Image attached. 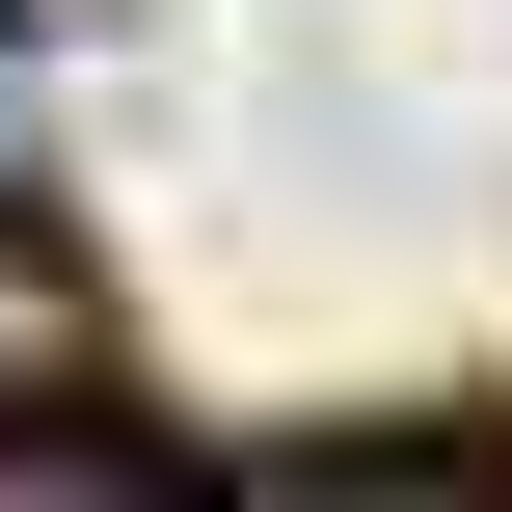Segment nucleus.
<instances>
[{"mask_svg": "<svg viewBox=\"0 0 512 512\" xmlns=\"http://www.w3.org/2000/svg\"><path fill=\"white\" fill-rule=\"evenodd\" d=\"M0 432H108V324H81V270L0 216Z\"/></svg>", "mask_w": 512, "mask_h": 512, "instance_id": "f257e3e1", "label": "nucleus"}]
</instances>
